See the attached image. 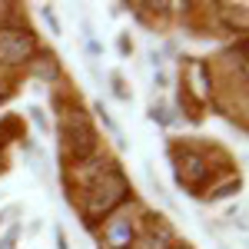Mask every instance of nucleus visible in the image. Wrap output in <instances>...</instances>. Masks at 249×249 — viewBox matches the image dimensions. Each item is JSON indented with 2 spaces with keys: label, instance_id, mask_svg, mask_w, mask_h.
<instances>
[{
  "label": "nucleus",
  "instance_id": "obj_1",
  "mask_svg": "<svg viewBox=\"0 0 249 249\" xmlns=\"http://www.w3.org/2000/svg\"><path fill=\"white\" fill-rule=\"evenodd\" d=\"M126 196H130V179L113 163L110 170H103L83 186V216H87V223H100V219L113 216L126 203Z\"/></svg>",
  "mask_w": 249,
  "mask_h": 249
},
{
  "label": "nucleus",
  "instance_id": "obj_2",
  "mask_svg": "<svg viewBox=\"0 0 249 249\" xmlns=\"http://www.w3.org/2000/svg\"><path fill=\"white\" fill-rule=\"evenodd\" d=\"M60 146H63V153H67V160L73 166H80L90 156L100 153V133H96L93 123L87 120L80 103L60 113Z\"/></svg>",
  "mask_w": 249,
  "mask_h": 249
},
{
  "label": "nucleus",
  "instance_id": "obj_3",
  "mask_svg": "<svg viewBox=\"0 0 249 249\" xmlns=\"http://www.w3.org/2000/svg\"><path fill=\"white\" fill-rule=\"evenodd\" d=\"M173 173H176V183L183 190H190L193 196H203V190L213 183V163L210 156L196 146H179L173 150Z\"/></svg>",
  "mask_w": 249,
  "mask_h": 249
},
{
  "label": "nucleus",
  "instance_id": "obj_4",
  "mask_svg": "<svg viewBox=\"0 0 249 249\" xmlns=\"http://www.w3.org/2000/svg\"><path fill=\"white\" fill-rule=\"evenodd\" d=\"M37 53V37L23 23H0V67H27Z\"/></svg>",
  "mask_w": 249,
  "mask_h": 249
},
{
  "label": "nucleus",
  "instance_id": "obj_5",
  "mask_svg": "<svg viewBox=\"0 0 249 249\" xmlns=\"http://www.w3.org/2000/svg\"><path fill=\"white\" fill-rule=\"evenodd\" d=\"M103 249H130L136 243V223L130 219V213H113L107 216V226L100 232Z\"/></svg>",
  "mask_w": 249,
  "mask_h": 249
},
{
  "label": "nucleus",
  "instance_id": "obj_6",
  "mask_svg": "<svg viewBox=\"0 0 249 249\" xmlns=\"http://www.w3.org/2000/svg\"><path fill=\"white\" fill-rule=\"evenodd\" d=\"M27 70H30V77L40 80V83H57L60 80V60L53 53H34L30 63H27Z\"/></svg>",
  "mask_w": 249,
  "mask_h": 249
},
{
  "label": "nucleus",
  "instance_id": "obj_7",
  "mask_svg": "<svg viewBox=\"0 0 249 249\" xmlns=\"http://www.w3.org/2000/svg\"><path fill=\"white\" fill-rule=\"evenodd\" d=\"M219 14L230 30H236V23H239V34L246 30V3H219Z\"/></svg>",
  "mask_w": 249,
  "mask_h": 249
},
{
  "label": "nucleus",
  "instance_id": "obj_8",
  "mask_svg": "<svg viewBox=\"0 0 249 249\" xmlns=\"http://www.w3.org/2000/svg\"><path fill=\"white\" fill-rule=\"evenodd\" d=\"M232 193H239V179L232 176L230 183H223V186H213V193H203V196H210V199H226Z\"/></svg>",
  "mask_w": 249,
  "mask_h": 249
},
{
  "label": "nucleus",
  "instance_id": "obj_9",
  "mask_svg": "<svg viewBox=\"0 0 249 249\" xmlns=\"http://www.w3.org/2000/svg\"><path fill=\"white\" fill-rule=\"evenodd\" d=\"M17 239H20V226L14 223L10 230H7L3 236H0V249H17Z\"/></svg>",
  "mask_w": 249,
  "mask_h": 249
},
{
  "label": "nucleus",
  "instance_id": "obj_10",
  "mask_svg": "<svg viewBox=\"0 0 249 249\" xmlns=\"http://www.w3.org/2000/svg\"><path fill=\"white\" fill-rule=\"evenodd\" d=\"M30 120L37 123L40 133H50V123H47V116H43V110H40V107H30Z\"/></svg>",
  "mask_w": 249,
  "mask_h": 249
},
{
  "label": "nucleus",
  "instance_id": "obj_11",
  "mask_svg": "<svg viewBox=\"0 0 249 249\" xmlns=\"http://www.w3.org/2000/svg\"><path fill=\"white\" fill-rule=\"evenodd\" d=\"M150 120H156V123H163V126H170L173 123V116L166 107H150Z\"/></svg>",
  "mask_w": 249,
  "mask_h": 249
},
{
  "label": "nucleus",
  "instance_id": "obj_12",
  "mask_svg": "<svg viewBox=\"0 0 249 249\" xmlns=\"http://www.w3.org/2000/svg\"><path fill=\"white\" fill-rule=\"evenodd\" d=\"M40 14H43V20H47V27H50V34H60V20H57V14H53L50 7H43Z\"/></svg>",
  "mask_w": 249,
  "mask_h": 249
},
{
  "label": "nucleus",
  "instance_id": "obj_13",
  "mask_svg": "<svg viewBox=\"0 0 249 249\" xmlns=\"http://www.w3.org/2000/svg\"><path fill=\"white\" fill-rule=\"evenodd\" d=\"M113 87H116V96H120V100H130V93L123 90V80L120 77H113Z\"/></svg>",
  "mask_w": 249,
  "mask_h": 249
},
{
  "label": "nucleus",
  "instance_id": "obj_14",
  "mask_svg": "<svg viewBox=\"0 0 249 249\" xmlns=\"http://www.w3.org/2000/svg\"><path fill=\"white\" fill-rule=\"evenodd\" d=\"M116 47H120V53H123V57H126V53L133 50V43H130L126 37H120V40H116Z\"/></svg>",
  "mask_w": 249,
  "mask_h": 249
},
{
  "label": "nucleus",
  "instance_id": "obj_15",
  "mask_svg": "<svg viewBox=\"0 0 249 249\" xmlns=\"http://www.w3.org/2000/svg\"><path fill=\"white\" fill-rule=\"evenodd\" d=\"M57 249H67V236H63V230L57 226Z\"/></svg>",
  "mask_w": 249,
  "mask_h": 249
},
{
  "label": "nucleus",
  "instance_id": "obj_16",
  "mask_svg": "<svg viewBox=\"0 0 249 249\" xmlns=\"http://www.w3.org/2000/svg\"><path fill=\"white\" fill-rule=\"evenodd\" d=\"M166 249H190V243H179V239H173V243H170Z\"/></svg>",
  "mask_w": 249,
  "mask_h": 249
},
{
  "label": "nucleus",
  "instance_id": "obj_17",
  "mask_svg": "<svg viewBox=\"0 0 249 249\" xmlns=\"http://www.w3.org/2000/svg\"><path fill=\"white\" fill-rule=\"evenodd\" d=\"M0 223H3V216H0Z\"/></svg>",
  "mask_w": 249,
  "mask_h": 249
}]
</instances>
